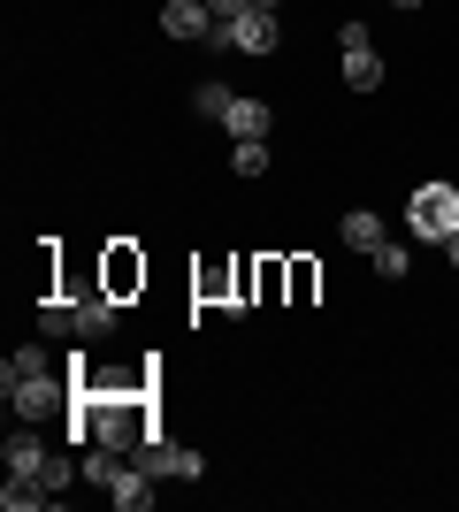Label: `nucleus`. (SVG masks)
Returning <instances> with one entry per match:
<instances>
[{"instance_id":"21","label":"nucleus","mask_w":459,"mask_h":512,"mask_svg":"<svg viewBox=\"0 0 459 512\" xmlns=\"http://www.w3.org/2000/svg\"><path fill=\"white\" fill-rule=\"evenodd\" d=\"M444 253H452V268H459V230H452V237H444Z\"/></svg>"},{"instance_id":"10","label":"nucleus","mask_w":459,"mask_h":512,"mask_svg":"<svg viewBox=\"0 0 459 512\" xmlns=\"http://www.w3.org/2000/svg\"><path fill=\"white\" fill-rule=\"evenodd\" d=\"M345 85H352V92H383V54H375V46L345 54Z\"/></svg>"},{"instance_id":"3","label":"nucleus","mask_w":459,"mask_h":512,"mask_svg":"<svg viewBox=\"0 0 459 512\" xmlns=\"http://www.w3.org/2000/svg\"><path fill=\"white\" fill-rule=\"evenodd\" d=\"M207 39L230 46V54H276V16H268V8H253V16H238V23H215Z\"/></svg>"},{"instance_id":"15","label":"nucleus","mask_w":459,"mask_h":512,"mask_svg":"<svg viewBox=\"0 0 459 512\" xmlns=\"http://www.w3.org/2000/svg\"><path fill=\"white\" fill-rule=\"evenodd\" d=\"M77 474H85V459H46V467H39V482H46L54 497H62L69 482H77Z\"/></svg>"},{"instance_id":"13","label":"nucleus","mask_w":459,"mask_h":512,"mask_svg":"<svg viewBox=\"0 0 459 512\" xmlns=\"http://www.w3.org/2000/svg\"><path fill=\"white\" fill-rule=\"evenodd\" d=\"M337 237H345V245H360V253H375V245H383V222H375L368 207H352V214H345V230H337Z\"/></svg>"},{"instance_id":"23","label":"nucleus","mask_w":459,"mask_h":512,"mask_svg":"<svg viewBox=\"0 0 459 512\" xmlns=\"http://www.w3.org/2000/svg\"><path fill=\"white\" fill-rule=\"evenodd\" d=\"M391 8H421V0H391Z\"/></svg>"},{"instance_id":"8","label":"nucleus","mask_w":459,"mask_h":512,"mask_svg":"<svg viewBox=\"0 0 459 512\" xmlns=\"http://www.w3.org/2000/svg\"><path fill=\"white\" fill-rule=\"evenodd\" d=\"M108 497H115L123 512H146V505H153V474H146V467H123V474L108 482Z\"/></svg>"},{"instance_id":"18","label":"nucleus","mask_w":459,"mask_h":512,"mask_svg":"<svg viewBox=\"0 0 459 512\" xmlns=\"http://www.w3.org/2000/svg\"><path fill=\"white\" fill-rule=\"evenodd\" d=\"M314 283H322V276H314V260H291V299H314Z\"/></svg>"},{"instance_id":"17","label":"nucleus","mask_w":459,"mask_h":512,"mask_svg":"<svg viewBox=\"0 0 459 512\" xmlns=\"http://www.w3.org/2000/svg\"><path fill=\"white\" fill-rule=\"evenodd\" d=\"M375 268H383V276H406V268H414V253H406V245H375Z\"/></svg>"},{"instance_id":"22","label":"nucleus","mask_w":459,"mask_h":512,"mask_svg":"<svg viewBox=\"0 0 459 512\" xmlns=\"http://www.w3.org/2000/svg\"><path fill=\"white\" fill-rule=\"evenodd\" d=\"M253 8H268V16H276V0H253Z\"/></svg>"},{"instance_id":"16","label":"nucleus","mask_w":459,"mask_h":512,"mask_svg":"<svg viewBox=\"0 0 459 512\" xmlns=\"http://www.w3.org/2000/svg\"><path fill=\"white\" fill-rule=\"evenodd\" d=\"M39 321H46V337H77V299H54Z\"/></svg>"},{"instance_id":"6","label":"nucleus","mask_w":459,"mask_h":512,"mask_svg":"<svg viewBox=\"0 0 459 512\" xmlns=\"http://www.w3.org/2000/svg\"><path fill=\"white\" fill-rule=\"evenodd\" d=\"M161 31H169V39H207L215 16H207V0H169V8H161Z\"/></svg>"},{"instance_id":"2","label":"nucleus","mask_w":459,"mask_h":512,"mask_svg":"<svg viewBox=\"0 0 459 512\" xmlns=\"http://www.w3.org/2000/svg\"><path fill=\"white\" fill-rule=\"evenodd\" d=\"M406 222H414L421 237H452L459 230V184H421L414 207H406Z\"/></svg>"},{"instance_id":"1","label":"nucleus","mask_w":459,"mask_h":512,"mask_svg":"<svg viewBox=\"0 0 459 512\" xmlns=\"http://www.w3.org/2000/svg\"><path fill=\"white\" fill-rule=\"evenodd\" d=\"M0 390H8V406H16L23 421H54V413H69V398H77V383H62V375L46 367V352H31V344L0 367Z\"/></svg>"},{"instance_id":"12","label":"nucleus","mask_w":459,"mask_h":512,"mask_svg":"<svg viewBox=\"0 0 459 512\" xmlns=\"http://www.w3.org/2000/svg\"><path fill=\"white\" fill-rule=\"evenodd\" d=\"M230 100H238V92L222 85V77H199V92H192V107L207 115V123H222V115H230Z\"/></svg>"},{"instance_id":"11","label":"nucleus","mask_w":459,"mask_h":512,"mask_svg":"<svg viewBox=\"0 0 459 512\" xmlns=\"http://www.w3.org/2000/svg\"><path fill=\"white\" fill-rule=\"evenodd\" d=\"M100 329H115V291H92L77 306V337H100Z\"/></svg>"},{"instance_id":"5","label":"nucleus","mask_w":459,"mask_h":512,"mask_svg":"<svg viewBox=\"0 0 459 512\" xmlns=\"http://www.w3.org/2000/svg\"><path fill=\"white\" fill-rule=\"evenodd\" d=\"M138 283H146V260H138V245H108V260H100V291L131 299Z\"/></svg>"},{"instance_id":"14","label":"nucleus","mask_w":459,"mask_h":512,"mask_svg":"<svg viewBox=\"0 0 459 512\" xmlns=\"http://www.w3.org/2000/svg\"><path fill=\"white\" fill-rule=\"evenodd\" d=\"M230 169L238 176H268V138H245V146L230 153Z\"/></svg>"},{"instance_id":"19","label":"nucleus","mask_w":459,"mask_h":512,"mask_svg":"<svg viewBox=\"0 0 459 512\" xmlns=\"http://www.w3.org/2000/svg\"><path fill=\"white\" fill-rule=\"evenodd\" d=\"M337 46H345V54H360V46H375V39H368V23L352 16V23H337Z\"/></svg>"},{"instance_id":"4","label":"nucleus","mask_w":459,"mask_h":512,"mask_svg":"<svg viewBox=\"0 0 459 512\" xmlns=\"http://www.w3.org/2000/svg\"><path fill=\"white\" fill-rule=\"evenodd\" d=\"M138 467H146L153 482H161V474L199 482V474H207V459H199V451H184V444H169V436H146V444H138Z\"/></svg>"},{"instance_id":"20","label":"nucleus","mask_w":459,"mask_h":512,"mask_svg":"<svg viewBox=\"0 0 459 512\" xmlns=\"http://www.w3.org/2000/svg\"><path fill=\"white\" fill-rule=\"evenodd\" d=\"M207 16H215V23H238V16H253V0H207Z\"/></svg>"},{"instance_id":"7","label":"nucleus","mask_w":459,"mask_h":512,"mask_svg":"<svg viewBox=\"0 0 459 512\" xmlns=\"http://www.w3.org/2000/svg\"><path fill=\"white\" fill-rule=\"evenodd\" d=\"M222 130H230L238 146H245V138H268V107H261V100H245V92H238V100H230V115H222Z\"/></svg>"},{"instance_id":"9","label":"nucleus","mask_w":459,"mask_h":512,"mask_svg":"<svg viewBox=\"0 0 459 512\" xmlns=\"http://www.w3.org/2000/svg\"><path fill=\"white\" fill-rule=\"evenodd\" d=\"M0 467H8V474H39V467H46V451H39V436H31V428H16V436H8V444H0Z\"/></svg>"}]
</instances>
